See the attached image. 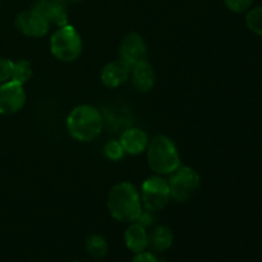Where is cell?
I'll return each mask as SVG.
<instances>
[{"label": "cell", "mask_w": 262, "mask_h": 262, "mask_svg": "<svg viewBox=\"0 0 262 262\" xmlns=\"http://www.w3.org/2000/svg\"><path fill=\"white\" fill-rule=\"evenodd\" d=\"M170 197L178 202H186L199 191L201 179L199 173L191 166H179L170 174L168 181Z\"/></svg>", "instance_id": "obj_5"}, {"label": "cell", "mask_w": 262, "mask_h": 262, "mask_svg": "<svg viewBox=\"0 0 262 262\" xmlns=\"http://www.w3.org/2000/svg\"><path fill=\"white\" fill-rule=\"evenodd\" d=\"M68 2H72V3H77V2H82V0H68Z\"/></svg>", "instance_id": "obj_24"}, {"label": "cell", "mask_w": 262, "mask_h": 262, "mask_svg": "<svg viewBox=\"0 0 262 262\" xmlns=\"http://www.w3.org/2000/svg\"><path fill=\"white\" fill-rule=\"evenodd\" d=\"M86 251L91 257L100 260L104 258L109 252V246L104 237L99 234H92L86 241Z\"/></svg>", "instance_id": "obj_16"}, {"label": "cell", "mask_w": 262, "mask_h": 262, "mask_svg": "<svg viewBox=\"0 0 262 262\" xmlns=\"http://www.w3.org/2000/svg\"><path fill=\"white\" fill-rule=\"evenodd\" d=\"M13 63L10 59L0 58V83L10 81L12 78V71H13Z\"/></svg>", "instance_id": "obj_21"}, {"label": "cell", "mask_w": 262, "mask_h": 262, "mask_svg": "<svg viewBox=\"0 0 262 262\" xmlns=\"http://www.w3.org/2000/svg\"><path fill=\"white\" fill-rule=\"evenodd\" d=\"M132 262H158V258L155 257L154 253L142 251V252L140 253H136V256L133 257Z\"/></svg>", "instance_id": "obj_23"}, {"label": "cell", "mask_w": 262, "mask_h": 262, "mask_svg": "<svg viewBox=\"0 0 262 262\" xmlns=\"http://www.w3.org/2000/svg\"><path fill=\"white\" fill-rule=\"evenodd\" d=\"M104 154L109 160L118 161L124 156V150H123V146L120 143V141L112 140L104 146Z\"/></svg>", "instance_id": "obj_19"}, {"label": "cell", "mask_w": 262, "mask_h": 262, "mask_svg": "<svg viewBox=\"0 0 262 262\" xmlns=\"http://www.w3.org/2000/svg\"><path fill=\"white\" fill-rule=\"evenodd\" d=\"M0 5H2V0H0Z\"/></svg>", "instance_id": "obj_26"}, {"label": "cell", "mask_w": 262, "mask_h": 262, "mask_svg": "<svg viewBox=\"0 0 262 262\" xmlns=\"http://www.w3.org/2000/svg\"><path fill=\"white\" fill-rule=\"evenodd\" d=\"M67 0H38L33 9L43 15L49 23H54L58 27L68 25Z\"/></svg>", "instance_id": "obj_11"}, {"label": "cell", "mask_w": 262, "mask_h": 262, "mask_svg": "<svg viewBox=\"0 0 262 262\" xmlns=\"http://www.w3.org/2000/svg\"><path fill=\"white\" fill-rule=\"evenodd\" d=\"M147 163L151 170L158 176H170L181 166L177 146L166 136H156L148 142Z\"/></svg>", "instance_id": "obj_3"}, {"label": "cell", "mask_w": 262, "mask_h": 262, "mask_svg": "<svg viewBox=\"0 0 262 262\" xmlns=\"http://www.w3.org/2000/svg\"><path fill=\"white\" fill-rule=\"evenodd\" d=\"M26 104V91L23 84L14 81L0 83V115H13Z\"/></svg>", "instance_id": "obj_7"}, {"label": "cell", "mask_w": 262, "mask_h": 262, "mask_svg": "<svg viewBox=\"0 0 262 262\" xmlns=\"http://www.w3.org/2000/svg\"><path fill=\"white\" fill-rule=\"evenodd\" d=\"M173 245V233L165 225H156L148 233V246L155 252H164Z\"/></svg>", "instance_id": "obj_15"}, {"label": "cell", "mask_w": 262, "mask_h": 262, "mask_svg": "<svg viewBox=\"0 0 262 262\" xmlns=\"http://www.w3.org/2000/svg\"><path fill=\"white\" fill-rule=\"evenodd\" d=\"M50 51L58 60L74 61L82 53V38L73 26L59 27L50 37Z\"/></svg>", "instance_id": "obj_4"}, {"label": "cell", "mask_w": 262, "mask_h": 262, "mask_svg": "<svg viewBox=\"0 0 262 262\" xmlns=\"http://www.w3.org/2000/svg\"><path fill=\"white\" fill-rule=\"evenodd\" d=\"M170 188L166 179L159 176L146 179L141 187V202L145 210L158 212L170 201Z\"/></svg>", "instance_id": "obj_6"}, {"label": "cell", "mask_w": 262, "mask_h": 262, "mask_svg": "<svg viewBox=\"0 0 262 262\" xmlns=\"http://www.w3.org/2000/svg\"><path fill=\"white\" fill-rule=\"evenodd\" d=\"M125 246L133 253H140L148 247V233L137 222L130 223L124 233Z\"/></svg>", "instance_id": "obj_14"}, {"label": "cell", "mask_w": 262, "mask_h": 262, "mask_svg": "<svg viewBox=\"0 0 262 262\" xmlns=\"http://www.w3.org/2000/svg\"><path fill=\"white\" fill-rule=\"evenodd\" d=\"M104 128V118L99 109L91 105L74 107L67 118V129L72 138L79 142H90L100 136Z\"/></svg>", "instance_id": "obj_2"}, {"label": "cell", "mask_w": 262, "mask_h": 262, "mask_svg": "<svg viewBox=\"0 0 262 262\" xmlns=\"http://www.w3.org/2000/svg\"><path fill=\"white\" fill-rule=\"evenodd\" d=\"M32 77V66L27 60H18L13 63L12 78L10 81H14L19 84L27 83Z\"/></svg>", "instance_id": "obj_17"}, {"label": "cell", "mask_w": 262, "mask_h": 262, "mask_svg": "<svg viewBox=\"0 0 262 262\" xmlns=\"http://www.w3.org/2000/svg\"><path fill=\"white\" fill-rule=\"evenodd\" d=\"M132 83L140 92H148L155 84V71L147 60L135 64L130 71Z\"/></svg>", "instance_id": "obj_13"}, {"label": "cell", "mask_w": 262, "mask_h": 262, "mask_svg": "<svg viewBox=\"0 0 262 262\" xmlns=\"http://www.w3.org/2000/svg\"><path fill=\"white\" fill-rule=\"evenodd\" d=\"M15 28L28 37H43L49 32L50 23L36 9L23 10L15 17Z\"/></svg>", "instance_id": "obj_8"}, {"label": "cell", "mask_w": 262, "mask_h": 262, "mask_svg": "<svg viewBox=\"0 0 262 262\" xmlns=\"http://www.w3.org/2000/svg\"><path fill=\"white\" fill-rule=\"evenodd\" d=\"M120 56L122 60L133 67L142 60H147V46L138 33L130 32L124 36L120 43Z\"/></svg>", "instance_id": "obj_9"}, {"label": "cell", "mask_w": 262, "mask_h": 262, "mask_svg": "<svg viewBox=\"0 0 262 262\" xmlns=\"http://www.w3.org/2000/svg\"><path fill=\"white\" fill-rule=\"evenodd\" d=\"M132 67L125 63L124 60L110 61L102 68L101 71V82L109 89H117L122 86L129 79Z\"/></svg>", "instance_id": "obj_10"}, {"label": "cell", "mask_w": 262, "mask_h": 262, "mask_svg": "<svg viewBox=\"0 0 262 262\" xmlns=\"http://www.w3.org/2000/svg\"><path fill=\"white\" fill-rule=\"evenodd\" d=\"M246 25L248 30L262 37V5L248 10L246 14Z\"/></svg>", "instance_id": "obj_18"}, {"label": "cell", "mask_w": 262, "mask_h": 262, "mask_svg": "<svg viewBox=\"0 0 262 262\" xmlns=\"http://www.w3.org/2000/svg\"><path fill=\"white\" fill-rule=\"evenodd\" d=\"M107 210L118 222H136L142 211L141 196L137 188L128 182L115 184L107 196Z\"/></svg>", "instance_id": "obj_1"}, {"label": "cell", "mask_w": 262, "mask_h": 262, "mask_svg": "<svg viewBox=\"0 0 262 262\" xmlns=\"http://www.w3.org/2000/svg\"><path fill=\"white\" fill-rule=\"evenodd\" d=\"M136 222H137L138 224L142 225L143 228H146V229L150 227H154L156 223L155 212L150 211V210H142L140 214V216H138V219L136 220Z\"/></svg>", "instance_id": "obj_22"}, {"label": "cell", "mask_w": 262, "mask_h": 262, "mask_svg": "<svg viewBox=\"0 0 262 262\" xmlns=\"http://www.w3.org/2000/svg\"><path fill=\"white\" fill-rule=\"evenodd\" d=\"M255 0H224V4L230 12L246 13L252 8Z\"/></svg>", "instance_id": "obj_20"}, {"label": "cell", "mask_w": 262, "mask_h": 262, "mask_svg": "<svg viewBox=\"0 0 262 262\" xmlns=\"http://www.w3.org/2000/svg\"><path fill=\"white\" fill-rule=\"evenodd\" d=\"M120 143L123 146V150L125 154L129 155H140L147 150L148 137L145 130L140 128H128L120 136Z\"/></svg>", "instance_id": "obj_12"}, {"label": "cell", "mask_w": 262, "mask_h": 262, "mask_svg": "<svg viewBox=\"0 0 262 262\" xmlns=\"http://www.w3.org/2000/svg\"><path fill=\"white\" fill-rule=\"evenodd\" d=\"M72 262H81V261H72Z\"/></svg>", "instance_id": "obj_25"}]
</instances>
